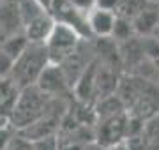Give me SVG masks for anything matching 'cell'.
I'll return each mask as SVG.
<instances>
[{
  "mask_svg": "<svg viewBox=\"0 0 159 150\" xmlns=\"http://www.w3.org/2000/svg\"><path fill=\"white\" fill-rule=\"evenodd\" d=\"M115 12H108V11H101V9H92L87 14V27L90 35L101 37V39H108L115 27Z\"/></svg>",
  "mask_w": 159,
  "mask_h": 150,
  "instance_id": "7",
  "label": "cell"
},
{
  "mask_svg": "<svg viewBox=\"0 0 159 150\" xmlns=\"http://www.w3.org/2000/svg\"><path fill=\"white\" fill-rule=\"evenodd\" d=\"M125 120L127 113L111 117V118H102L96 120V133H94V143L101 148L115 147L125 141Z\"/></svg>",
  "mask_w": 159,
  "mask_h": 150,
  "instance_id": "4",
  "label": "cell"
},
{
  "mask_svg": "<svg viewBox=\"0 0 159 150\" xmlns=\"http://www.w3.org/2000/svg\"><path fill=\"white\" fill-rule=\"evenodd\" d=\"M11 65H12V60L7 57L6 53L0 50V76H6L9 74V71H11Z\"/></svg>",
  "mask_w": 159,
  "mask_h": 150,
  "instance_id": "20",
  "label": "cell"
},
{
  "mask_svg": "<svg viewBox=\"0 0 159 150\" xmlns=\"http://www.w3.org/2000/svg\"><path fill=\"white\" fill-rule=\"evenodd\" d=\"M27 46H29V39L25 37L23 32H20V34H16V35H11V37H7V39H4L0 42V50L6 53L12 62L25 51Z\"/></svg>",
  "mask_w": 159,
  "mask_h": 150,
  "instance_id": "10",
  "label": "cell"
},
{
  "mask_svg": "<svg viewBox=\"0 0 159 150\" xmlns=\"http://www.w3.org/2000/svg\"><path fill=\"white\" fill-rule=\"evenodd\" d=\"M131 25H133V32H134V34L145 35V37L152 35L154 32L159 29V7L156 9V7L148 6L147 9H143V11L131 21Z\"/></svg>",
  "mask_w": 159,
  "mask_h": 150,
  "instance_id": "9",
  "label": "cell"
},
{
  "mask_svg": "<svg viewBox=\"0 0 159 150\" xmlns=\"http://www.w3.org/2000/svg\"><path fill=\"white\" fill-rule=\"evenodd\" d=\"M7 126H9L7 118H6V117H2V115H0V129H2V127H7Z\"/></svg>",
  "mask_w": 159,
  "mask_h": 150,
  "instance_id": "23",
  "label": "cell"
},
{
  "mask_svg": "<svg viewBox=\"0 0 159 150\" xmlns=\"http://www.w3.org/2000/svg\"><path fill=\"white\" fill-rule=\"evenodd\" d=\"M156 6H157V7H159V2H157V4H156Z\"/></svg>",
  "mask_w": 159,
  "mask_h": 150,
  "instance_id": "26",
  "label": "cell"
},
{
  "mask_svg": "<svg viewBox=\"0 0 159 150\" xmlns=\"http://www.w3.org/2000/svg\"><path fill=\"white\" fill-rule=\"evenodd\" d=\"M32 150H58V136H46L37 141H30Z\"/></svg>",
  "mask_w": 159,
  "mask_h": 150,
  "instance_id": "15",
  "label": "cell"
},
{
  "mask_svg": "<svg viewBox=\"0 0 159 150\" xmlns=\"http://www.w3.org/2000/svg\"><path fill=\"white\" fill-rule=\"evenodd\" d=\"M67 4L73 9H76L78 12H81V14H89V12L96 7V0H67Z\"/></svg>",
  "mask_w": 159,
  "mask_h": 150,
  "instance_id": "16",
  "label": "cell"
},
{
  "mask_svg": "<svg viewBox=\"0 0 159 150\" xmlns=\"http://www.w3.org/2000/svg\"><path fill=\"white\" fill-rule=\"evenodd\" d=\"M14 136H16V131H14V129H11L9 126L2 127V129H0V150H6Z\"/></svg>",
  "mask_w": 159,
  "mask_h": 150,
  "instance_id": "17",
  "label": "cell"
},
{
  "mask_svg": "<svg viewBox=\"0 0 159 150\" xmlns=\"http://www.w3.org/2000/svg\"><path fill=\"white\" fill-rule=\"evenodd\" d=\"M6 150H32V143H30L29 139H25V138H21V136L16 134L11 139V143H9V147Z\"/></svg>",
  "mask_w": 159,
  "mask_h": 150,
  "instance_id": "18",
  "label": "cell"
},
{
  "mask_svg": "<svg viewBox=\"0 0 159 150\" xmlns=\"http://www.w3.org/2000/svg\"><path fill=\"white\" fill-rule=\"evenodd\" d=\"M150 6L147 0H120L119 7H117V12L115 16L117 18H124L127 21H133L134 18Z\"/></svg>",
  "mask_w": 159,
  "mask_h": 150,
  "instance_id": "11",
  "label": "cell"
},
{
  "mask_svg": "<svg viewBox=\"0 0 159 150\" xmlns=\"http://www.w3.org/2000/svg\"><path fill=\"white\" fill-rule=\"evenodd\" d=\"M53 25H55L53 18L48 12H44V14H41V16H37L35 20H32V21H29V23L25 25L23 27V34L29 39V42L44 44V41L48 39Z\"/></svg>",
  "mask_w": 159,
  "mask_h": 150,
  "instance_id": "8",
  "label": "cell"
},
{
  "mask_svg": "<svg viewBox=\"0 0 159 150\" xmlns=\"http://www.w3.org/2000/svg\"><path fill=\"white\" fill-rule=\"evenodd\" d=\"M101 150H127L125 143H120V145H115V147H108V148H101Z\"/></svg>",
  "mask_w": 159,
  "mask_h": 150,
  "instance_id": "22",
  "label": "cell"
},
{
  "mask_svg": "<svg viewBox=\"0 0 159 150\" xmlns=\"http://www.w3.org/2000/svg\"><path fill=\"white\" fill-rule=\"evenodd\" d=\"M37 2H39V6L43 7V9H44L46 12L50 11V7H51V4H53V0H37Z\"/></svg>",
  "mask_w": 159,
  "mask_h": 150,
  "instance_id": "21",
  "label": "cell"
},
{
  "mask_svg": "<svg viewBox=\"0 0 159 150\" xmlns=\"http://www.w3.org/2000/svg\"><path fill=\"white\" fill-rule=\"evenodd\" d=\"M50 101L51 97L44 95L39 88L32 85V87H25L18 92L16 103L12 106V111L9 115V127L20 133L21 129L32 126L34 122L41 120L48 115L50 110Z\"/></svg>",
  "mask_w": 159,
  "mask_h": 150,
  "instance_id": "1",
  "label": "cell"
},
{
  "mask_svg": "<svg viewBox=\"0 0 159 150\" xmlns=\"http://www.w3.org/2000/svg\"><path fill=\"white\" fill-rule=\"evenodd\" d=\"M142 139L154 150H159V113L145 120L142 131Z\"/></svg>",
  "mask_w": 159,
  "mask_h": 150,
  "instance_id": "13",
  "label": "cell"
},
{
  "mask_svg": "<svg viewBox=\"0 0 159 150\" xmlns=\"http://www.w3.org/2000/svg\"><path fill=\"white\" fill-rule=\"evenodd\" d=\"M80 37L71 27L62 23H55L48 39L44 41V48L50 58V64H60L62 60L73 55L80 46Z\"/></svg>",
  "mask_w": 159,
  "mask_h": 150,
  "instance_id": "3",
  "label": "cell"
},
{
  "mask_svg": "<svg viewBox=\"0 0 159 150\" xmlns=\"http://www.w3.org/2000/svg\"><path fill=\"white\" fill-rule=\"evenodd\" d=\"M147 2H148V4H157L159 0H147Z\"/></svg>",
  "mask_w": 159,
  "mask_h": 150,
  "instance_id": "25",
  "label": "cell"
},
{
  "mask_svg": "<svg viewBox=\"0 0 159 150\" xmlns=\"http://www.w3.org/2000/svg\"><path fill=\"white\" fill-rule=\"evenodd\" d=\"M50 64L48 53H46L44 44H37V42H29V46L25 48V51L12 62L11 65V81L14 83L16 88H25L35 85L37 78L44 67Z\"/></svg>",
  "mask_w": 159,
  "mask_h": 150,
  "instance_id": "2",
  "label": "cell"
},
{
  "mask_svg": "<svg viewBox=\"0 0 159 150\" xmlns=\"http://www.w3.org/2000/svg\"><path fill=\"white\" fill-rule=\"evenodd\" d=\"M20 32H23V23L16 0H0V42Z\"/></svg>",
  "mask_w": 159,
  "mask_h": 150,
  "instance_id": "6",
  "label": "cell"
},
{
  "mask_svg": "<svg viewBox=\"0 0 159 150\" xmlns=\"http://www.w3.org/2000/svg\"><path fill=\"white\" fill-rule=\"evenodd\" d=\"M156 69H157V81H159V62H156Z\"/></svg>",
  "mask_w": 159,
  "mask_h": 150,
  "instance_id": "24",
  "label": "cell"
},
{
  "mask_svg": "<svg viewBox=\"0 0 159 150\" xmlns=\"http://www.w3.org/2000/svg\"><path fill=\"white\" fill-rule=\"evenodd\" d=\"M16 4H18V11H20V18H21L23 27L29 23V21H32L37 16H41V14L46 12L39 6L37 0H16Z\"/></svg>",
  "mask_w": 159,
  "mask_h": 150,
  "instance_id": "12",
  "label": "cell"
},
{
  "mask_svg": "<svg viewBox=\"0 0 159 150\" xmlns=\"http://www.w3.org/2000/svg\"><path fill=\"white\" fill-rule=\"evenodd\" d=\"M120 0H96V9L101 11H108V12H117Z\"/></svg>",
  "mask_w": 159,
  "mask_h": 150,
  "instance_id": "19",
  "label": "cell"
},
{
  "mask_svg": "<svg viewBox=\"0 0 159 150\" xmlns=\"http://www.w3.org/2000/svg\"><path fill=\"white\" fill-rule=\"evenodd\" d=\"M133 34H134V32H133L131 21H127V20H124V18H117V20H115V27H113V32H111V35H113L115 39L129 41Z\"/></svg>",
  "mask_w": 159,
  "mask_h": 150,
  "instance_id": "14",
  "label": "cell"
},
{
  "mask_svg": "<svg viewBox=\"0 0 159 150\" xmlns=\"http://www.w3.org/2000/svg\"><path fill=\"white\" fill-rule=\"evenodd\" d=\"M35 87L41 92L48 95V97H62L64 94L69 90L67 80L64 76L62 69L58 64H48L44 67V71L41 73V76L35 81Z\"/></svg>",
  "mask_w": 159,
  "mask_h": 150,
  "instance_id": "5",
  "label": "cell"
}]
</instances>
